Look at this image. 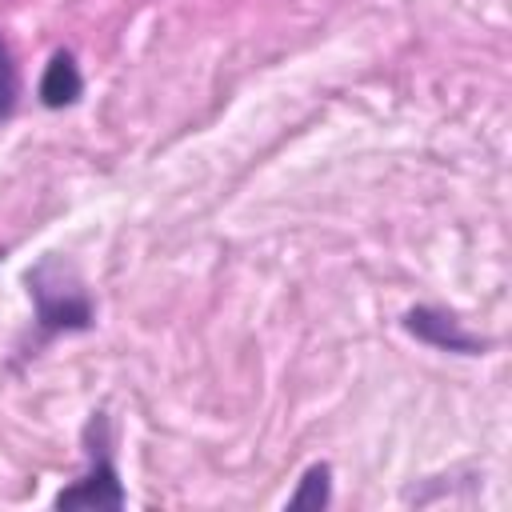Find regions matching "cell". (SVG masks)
<instances>
[{
    "instance_id": "5b68a950",
    "label": "cell",
    "mask_w": 512,
    "mask_h": 512,
    "mask_svg": "<svg viewBox=\"0 0 512 512\" xmlns=\"http://www.w3.org/2000/svg\"><path fill=\"white\" fill-rule=\"evenodd\" d=\"M332 504V468L320 460V464H308L296 492L288 496V508H328Z\"/></svg>"
},
{
    "instance_id": "7a4b0ae2",
    "label": "cell",
    "mask_w": 512,
    "mask_h": 512,
    "mask_svg": "<svg viewBox=\"0 0 512 512\" xmlns=\"http://www.w3.org/2000/svg\"><path fill=\"white\" fill-rule=\"evenodd\" d=\"M80 444H84V460L88 468L56 492V508H124L128 504V492L120 484V472H116V460H112V424L104 412H92L84 432H80Z\"/></svg>"
},
{
    "instance_id": "6da1fadb",
    "label": "cell",
    "mask_w": 512,
    "mask_h": 512,
    "mask_svg": "<svg viewBox=\"0 0 512 512\" xmlns=\"http://www.w3.org/2000/svg\"><path fill=\"white\" fill-rule=\"evenodd\" d=\"M24 288L32 300V324H36V344H48L56 336L88 332L96 324V304L80 280V272L48 252L24 272Z\"/></svg>"
},
{
    "instance_id": "277c9868",
    "label": "cell",
    "mask_w": 512,
    "mask_h": 512,
    "mask_svg": "<svg viewBox=\"0 0 512 512\" xmlns=\"http://www.w3.org/2000/svg\"><path fill=\"white\" fill-rule=\"evenodd\" d=\"M40 104L44 108H72L80 96H84V76H80V64L68 48H56L40 72V88H36Z\"/></svg>"
},
{
    "instance_id": "3957f363",
    "label": "cell",
    "mask_w": 512,
    "mask_h": 512,
    "mask_svg": "<svg viewBox=\"0 0 512 512\" xmlns=\"http://www.w3.org/2000/svg\"><path fill=\"white\" fill-rule=\"evenodd\" d=\"M404 332L416 336L420 344L436 348V352H452V356H484L488 352V340L468 332L448 308L440 304H416L404 312Z\"/></svg>"
},
{
    "instance_id": "8992f818",
    "label": "cell",
    "mask_w": 512,
    "mask_h": 512,
    "mask_svg": "<svg viewBox=\"0 0 512 512\" xmlns=\"http://www.w3.org/2000/svg\"><path fill=\"white\" fill-rule=\"evenodd\" d=\"M16 100H20V68H16V52L8 36L0 32V120L16 112Z\"/></svg>"
}]
</instances>
